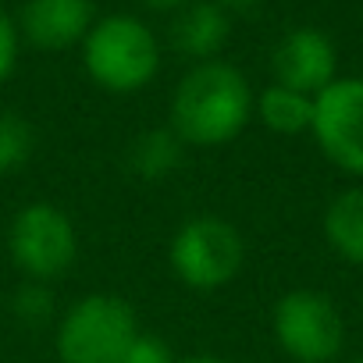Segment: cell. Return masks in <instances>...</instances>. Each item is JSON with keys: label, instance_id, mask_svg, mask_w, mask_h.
<instances>
[{"label": "cell", "instance_id": "6da1fadb", "mask_svg": "<svg viewBox=\"0 0 363 363\" xmlns=\"http://www.w3.org/2000/svg\"><path fill=\"white\" fill-rule=\"evenodd\" d=\"M257 107L250 79L228 61H200L193 65L171 96V121L167 128L200 150L228 146L242 135Z\"/></svg>", "mask_w": 363, "mask_h": 363}, {"label": "cell", "instance_id": "7a4b0ae2", "mask_svg": "<svg viewBox=\"0 0 363 363\" xmlns=\"http://www.w3.org/2000/svg\"><path fill=\"white\" fill-rule=\"evenodd\" d=\"M82 68L86 75L114 93L128 96L146 89L160 72V43L135 15H107L96 18L82 40Z\"/></svg>", "mask_w": 363, "mask_h": 363}, {"label": "cell", "instance_id": "3957f363", "mask_svg": "<svg viewBox=\"0 0 363 363\" xmlns=\"http://www.w3.org/2000/svg\"><path fill=\"white\" fill-rule=\"evenodd\" d=\"M139 331V313L125 296L89 292L61 313L54 349L61 363H118Z\"/></svg>", "mask_w": 363, "mask_h": 363}, {"label": "cell", "instance_id": "277c9868", "mask_svg": "<svg viewBox=\"0 0 363 363\" xmlns=\"http://www.w3.org/2000/svg\"><path fill=\"white\" fill-rule=\"evenodd\" d=\"M246 242L242 232L221 214H196L178 225L167 246L174 278L193 292H218L242 271Z\"/></svg>", "mask_w": 363, "mask_h": 363}, {"label": "cell", "instance_id": "5b68a950", "mask_svg": "<svg viewBox=\"0 0 363 363\" xmlns=\"http://www.w3.org/2000/svg\"><path fill=\"white\" fill-rule=\"evenodd\" d=\"M8 253L11 264L22 271L26 281H54L72 271L79 260V232L75 221L57 203H26L8 228Z\"/></svg>", "mask_w": 363, "mask_h": 363}, {"label": "cell", "instance_id": "8992f818", "mask_svg": "<svg viewBox=\"0 0 363 363\" xmlns=\"http://www.w3.org/2000/svg\"><path fill=\"white\" fill-rule=\"evenodd\" d=\"M271 335L292 363H331L345 349V320L317 289L285 292L271 310Z\"/></svg>", "mask_w": 363, "mask_h": 363}, {"label": "cell", "instance_id": "52a82bcc", "mask_svg": "<svg viewBox=\"0 0 363 363\" xmlns=\"http://www.w3.org/2000/svg\"><path fill=\"white\" fill-rule=\"evenodd\" d=\"M320 153L345 174L363 178V79H335L313 96L310 125Z\"/></svg>", "mask_w": 363, "mask_h": 363}, {"label": "cell", "instance_id": "ba28073f", "mask_svg": "<svg viewBox=\"0 0 363 363\" xmlns=\"http://www.w3.org/2000/svg\"><path fill=\"white\" fill-rule=\"evenodd\" d=\"M271 68H274L278 86L317 96L320 89H328L338 79V50L328 33H320L313 26H299L278 40Z\"/></svg>", "mask_w": 363, "mask_h": 363}, {"label": "cell", "instance_id": "9c48e42d", "mask_svg": "<svg viewBox=\"0 0 363 363\" xmlns=\"http://www.w3.org/2000/svg\"><path fill=\"white\" fill-rule=\"evenodd\" d=\"M93 22V0H26L18 15V33L36 50H68L86 40Z\"/></svg>", "mask_w": 363, "mask_h": 363}, {"label": "cell", "instance_id": "30bf717a", "mask_svg": "<svg viewBox=\"0 0 363 363\" xmlns=\"http://www.w3.org/2000/svg\"><path fill=\"white\" fill-rule=\"evenodd\" d=\"M228 8L214 4V0H189L186 8L178 11L174 26H171V40L174 47L200 61H218V54L225 50L228 36H232V22L225 15Z\"/></svg>", "mask_w": 363, "mask_h": 363}, {"label": "cell", "instance_id": "8fae6325", "mask_svg": "<svg viewBox=\"0 0 363 363\" xmlns=\"http://www.w3.org/2000/svg\"><path fill=\"white\" fill-rule=\"evenodd\" d=\"M328 246L352 267H363V186L342 189L324 211Z\"/></svg>", "mask_w": 363, "mask_h": 363}, {"label": "cell", "instance_id": "7c38bea8", "mask_svg": "<svg viewBox=\"0 0 363 363\" xmlns=\"http://www.w3.org/2000/svg\"><path fill=\"white\" fill-rule=\"evenodd\" d=\"M253 114H257V118L264 121V128L274 132V135H303V132H310V125H313V96L271 82V86H264V89L257 93Z\"/></svg>", "mask_w": 363, "mask_h": 363}, {"label": "cell", "instance_id": "4fadbf2b", "mask_svg": "<svg viewBox=\"0 0 363 363\" xmlns=\"http://www.w3.org/2000/svg\"><path fill=\"white\" fill-rule=\"evenodd\" d=\"M182 153H186V143H182L167 125L160 128H146L143 135L132 139L128 146V167L132 174H139L143 182H164L178 171Z\"/></svg>", "mask_w": 363, "mask_h": 363}, {"label": "cell", "instance_id": "5bb4252c", "mask_svg": "<svg viewBox=\"0 0 363 363\" xmlns=\"http://www.w3.org/2000/svg\"><path fill=\"white\" fill-rule=\"evenodd\" d=\"M36 150V128L15 111H0V174H15Z\"/></svg>", "mask_w": 363, "mask_h": 363}, {"label": "cell", "instance_id": "9a60e30c", "mask_svg": "<svg viewBox=\"0 0 363 363\" xmlns=\"http://www.w3.org/2000/svg\"><path fill=\"white\" fill-rule=\"evenodd\" d=\"M11 313L18 324L26 328H43L54 320L57 306H54V289L47 281H22L11 296Z\"/></svg>", "mask_w": 363, "mask_h": 363}, {"label": "cell", "instance_id": "2e32d148", "mask_svg": "<svg viewBox=\"0 0 363 363\" xmlns=\"http://www.w3.org/2000/svg\"><path fill=\"white\" fill-rule=\"evenodd\" d=\"M118 363H178V359H174L171 345H167L160 335H153V331H139V338L121 352Z\"/></svg>", "mask_w": 363, "mask_h": 363}, {"label": "cell", "instance_id": "e0dca14e", "mask_svg": "<svg viewBox=\"0 0 363 363\" xmlns=\"http://www.w3.org/2000/svg\"><path fill=\"white\" fill-rule=\"evenodd\" d=\"M18 43H22V33H18V22L11 15L0 11V86H4L18 65Z\"/></svg>", "mask_w": 363, "mask_h": 363}, {"label": "cell", "instance_id": "ac0fdd59", "mask_svg": "<svg viewBox=\"0 0 363 363\" xmlns=\"http://www.w3.org/2000/svg\"><path fill=\"white\" fill-rule=\"evenodd\" d=\"M146 8H153V11H182L189 4V0H143Z\"/></svg>", "mask_w": 363, "mask_h": 363}, {"label": "cell", "instance_id": "d6986e66", "mask_svg": "<svg viewBox=\"0 0 363 363\" xmlns=\"http://www.w3.org/2000/svg\"><path fill=\"white\" fill-rule=\"evenodd\" d=\"M178 363H232V359H225V356H211V352H203V356H186V359H178Z\"/></svg>", "mask_w": 363, "mask_h": 363}, {"label": "cell", "instance_id": "ffe728a7", "mask_svg": "<svg viewBox=\"0 0 363 363\" xmlns=\"http://www.w3.org/2000/svg\"><path fill=\"white\" fill-rule=\"evenodd\" d=\"M214 4H221V8H250V4H257V0H214Z\"/></svg>", "mask_w": 363, "mask_h": 363}, {"label": "cell", "instance_id": "44dd1931", "mask_svg": "<svg viewBox=\"0 0 363 363\" xmlns=\"http://www.w3.org/2000/svg\"><path fill=\"white\" fill-rule=\"evenodd\" d=\"M352 363H363V359H352Z\"/></svg>", "mask_w": 363, "mask_h": 363}, {"label": "cell", "instance_id": "7402d4cb", "mask_svg": "<svg viewBox=\"0 0 363 363\" xmlns=\"http://www.w3.org/2000/svg\"><path fill=\"white\" fill-rule=\"evenodd\" d=\"M359 303H363V296H359Z\"/></svg>", "mask_w": 363, "mask_h": 363}]
</instances>
